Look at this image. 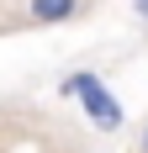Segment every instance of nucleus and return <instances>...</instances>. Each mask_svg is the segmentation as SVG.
<instances>
[{"label": "nucleus", "instance_id": "nucleus-1", "mask_svg": "<svg viewBox=\"0 0 148 153\" xmlns=\"http://www.w3.org/2000/svg\"><path fill=\"white\" fill-rule=\"evenodd\" d=\"M58 90L79 100V111H85L90 122H95V132H117V127L127 122V111H122V100H117L111 90H106V79H101V74H90V69L69 74V79L58 85Z\"/></svg>", "mask_w": 148, "mask_h": 153}, {"label": "nucleus", "instance_id": "nucleus-2", "mask_svg": "<svg viewBox=\"0 0 148 153\" xmlns=\"http://www.w3.org/2000/svg\"><path fill=\"white\" fill-rule=\"evenodd\" d=\"M85 11V0H27V21L32 27H64Z\"/></svg>", "mask_w": 148, "mask_h": 153}, {"label": "nucleus", "instance_id": "nucleus-3", "mask_svg": "<svg viewBox=\"0 0 148 153\" xmlns=\"http://www.w3.org/2000/svg\"><path fill=\"white\" fill-rule=\"evenodd\" d=\"M132 11H138V21L148 27V0H132Z\"/></svg>", "mask_w": 148, "mask_h": 153}, {"label": "nucleus", "instance_id": "nucleus-4", "mask_svg": "<svg viewBox=\"0 0 148 153\" xmlns=\"http://www.w3.org/2000/svg\"><path fill=\"white\" fill-rule=\"evenodd\" d=\"M138 153H148V127H143V143H138Z\"/></svg>", "mask_w": 148, "mask_h": 153}]
</instances>
